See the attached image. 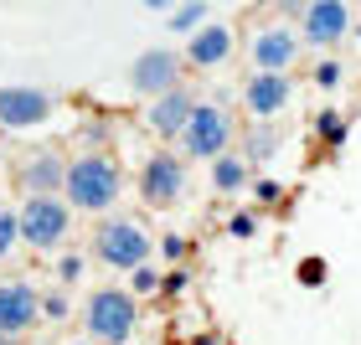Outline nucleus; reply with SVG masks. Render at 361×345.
I'll return each mask as SVG.
<instances>
[{
    "label": "nucleus",
    "mask_w": 361,
    "mask_h": 345,
    "mask_svg": "<svg viewBox=\"0 0 361 345\" xmlns=\"http://www.w3.org/2000/svg\"><path fill=\"white\" fill-rule=\"evenodd\" d=\"M0 345H26L21 335H6V330H0Z\"/></svg>",
    "instance_id": "7c9ffc66"
},
{
    "label": "nucleus",
    "mask_w": 361,
    "mask_h": 345,
    "mask_svg": "<svg viewBox=\"0 0 361 345\" xmlns=\"http://www.w3.org/2000/svg\"><path fill=\"white\" fill-rule=\"evenodd\" d=\"M227 237H258V211H233L227 217Z\"/></svg>",
    "instance_id": "bb28decb"
},
{
    "label": "nucleus",
    "mask_w": 361,
    "mask_h": 345,
    "mask_svg": "<svg viewBox=\"0 0 361 345\" xmlns=\"http://www.w3.org/2000/svg\"><path fill=\"white\" fill-rule=\"evenodd\" d=\"M238 31L227 26V21H207L202 31H191L186 42H180V52H186V68L191 73H217V68H227V62L238 57Z\"/></svg>",
    "instance_id": "2eb2a0df"
},
{
    "label": "nucleus",
    "mask_w": 361,
    "mask_h": 345,
    "mask_svg": "<svg viewBox=\"0 0 361 345\" xmlns=\"http://www.w3.org/2000/svg\"><path fill=\"white\" fill-rule=\"evenodd\" d=\"M294 93H300V77L294 73H253L243 77V88H238V104L248 119H279L289 104H294Z\"/></svg>",
    "instance_id": "4468645a"
},
{
    "label": "nucleus",
    "mask_w": 361,
    "mask_h": 345,
    "mask_svg": "<svg viewBox=\"0 0 361 345\" xmlns=\"http://www.w3.org/2000/svg\"><path fill=\"white\" fill-rule=\"evenodd\" d=\"M62 345H98V340H88V335H73V340H62Z\"/></svg>",
    "instance_id": "2f4dec72"
},
{
    "label": "nucleus",
    "mask_w": 361,
    "mask_h": 345,
    "mask_svg": "<svg viewBox=\"0 0 361 345\" xmlns=\"http://www.w3.org/2000/svg\"><path fill=\"white\" fill-rule=\"evenodd\" d=\"M300 284H305V289H320V284H325V263H320V258H305V263H300Z\"/></svg>",
    "instance_id": "cd10ccee"
},
{
    "label": "nucleus",
    "mask_w": 361,
    "mask_h": 345,
    "mask_svg": "<svg viewBox=\"0 0 361 345\" xmlns=\"http://www.w3.org/2000/svg\"><path fill=\"white\" fill-rule=\"evenodd\" d=\"M47 263H52V268H57V284L62 289H78V278H83L88 273V248H62L57 258H47Z\"/></svg>",
    "instance_id": "412c9836"
},
{
    "label": "nucleus",
    "mask_w": 361,
    "mask_h": 345,
    "mask_svg": "<svg viewBox=\"0 0 361 345\" xmlns=\"http://www.w3.org/2000/svg\"><path fill=\"white\" fill-rule=\"evenodd\" d=\"M176 83H191V68H186V52H180V46H145L124 68V88L135 93L140 104L171 93Z\"/></svg>",
    "instance_id": "6e6552de"
},
{
    "label": "nucleus",
    "mask_w": 361,
    "mask_h": 345,
    "mask_svg": "<svg viewBox=\"0 0 361 345\" xmlns=\"http://www.w3.org/2000/svg\"><path fill=\"white\" fill-rule=\"evenodd\" d=\"M186 268H180V263H176V268H166V294H180V289H186Z\"/></svg>",
    "instance_id": "c85d7f7f"
},
{
    "label": "nucleus",
    "mask_w": 361,
    "mask_h": 345,
    "mask_svg": "<svg viewBox=\"0 0 361 345\" xmlns=\"http://www.w3.org/2000/svg\"><path fill=\"white\" fill-rule=\"evenodd\" d=\"M171 6H180V0H145V11H171Z\"/></svg>",
    "instance_id": "c756f323"
},
{
    "label": "nucleus",
    "mask_w": 361,
    "mask_h": 345,
    "mask_svg": "<svg viewBox=\"0 0 361 345\" xmlns=\"http://www.w3.org/2000/svg\"><path fill=\"white\" fill-rule=\"evenodd\" d=\"M238 150L248 155L253 170L274 165V155L284 150V129H279V119H248V124L238 129Z\"/></svg>",
    "instance_id": "f3484780"
},
{
    "label": "nucleus",
    "mask_w": 361,
    "mask_h": 345,
    "mask_svg": "<svg viewBox=\"0 0 361 345\" xmlns=\"http://www.w3.org/2000/svg\"><path fill=\"white\" fill-rule=\"evenodd\" d=\"M0 330L21 340L42 330V289L21 273H0Z\"/></svg>",
    "instance_id": "ddd939ff"
},
{
    "label": "nucleus",
    "mask_w": 361,
    "mask_h": 345,
    "mask_svg": "<svg viewBox=\"0 0 361 345\" xmlns=\"http://www.w3.org/2000/svg\"><path fill=\"white\" fill-rule=\"evenodd\" d=\"M62 196L73 201L78 217H104V211H119L124 201V160L114 144H73L68 160V186Z\"/></svg>",
    "instance_id": "f257e3e1"
},
{
    "label": "nucleus",
    "mask_w": 361,
    "mask_h": 345,
    "mask_svg": "<svg viewBox=\"0 0 361 345\" xmlns=\"http://www.w3.org/2000/svg\"><path fill=\"white\" fill-rule=\"evenodd\" d=\"M248 191H253V201H258V206H274L279 196H284V186H279L274 175H253V186H248Z\"/></svg>",
    "instance_id": "a878e982"
},
{
    "label": "nucleus",
    "mask_w": 361,
    "mask_h": 345,
    "mask_svg": "<svg viewBox=\"0 0 361 345\" xmlns=\"http://www.w3.org/2000/svg\"><path fill=\"white\" fill-rule=\"evenodd\" d=\"M16 211H21V242H26V253H37V258H57L78 232V211L62 191L16 196Z\"/></svg>",
    "instance_id": "20e7f679"
},
{
    "label": "nucleus",
    "mask_w": 361,
    "mask_h": 345,
    "mask_svg": "<svg viewBox=\"0 0 361 345\" xmlns=\"http://www.w3.org/2000/svg\"><path fill=\"white\" fill-rule=\"evenodd\" d=\"M207 21H212V6H207V0H180V6L166 11V31H171V37H180V42H186L191 31H202Z\"/></svg>",
    "instance_id": "6ab92c4d"
},
{
    "label": "nucleus",
    "mask_w": 361,
    "mask_h": 345,
    "mask_svg": "<svg viewBox=\"0 0 361 345\" xmlns=\"http://www.w3.org/2000/svg\"><path fill=\"white\" fill-rule=\"evenodd\" d=\"M16 253H26V242H21V211H16V201L0 196V268H6Z\"/></svg>",
    "instance_id": "aec40b11"
},
{
    "label": "nucleus",
    "mask_w": 361,
    "mask_h": 345,
    "mask_svg": "<svg viewBox=\"0 0 361 345\" xmlns=\"http://www.w3.org/2000/svg\"><path fill=\"white\" fill-rule=\"evenodd\" d=\"M238 108L227 104V98H202V104L191 108V124L180 129L176 150L191 160V165H212L217 155H227L238 144Z\"/></svg>",
    "instance_id": "423d86ee"
},
{
    "label": "nucleus",
    "mask_w": 361,
    "mask_h": 345,
    "mask_svg": "<svg viewBox=\"0 0 361 345\" xmlns=\"http://www.w3.org/2000/svg\"><path fill=\"white\" fill-rule=\"evenodd\" d=\"M310 124H315V139L331 144V150H341V139H346V129H351V119H346L341 108H320Z\"/></svg>",
    "instance_id": "4be33fe9"
},
{
    "label": "nucleus",
    "mask_w": 361,
    "mask_h": 345,
    "mask_svg": "<svg viewBox=\"0 0 361 345\" xmlns=\"http://www.w3.org/2000/svg\"><path fill=\"white\" fill-rule=\"evenodd\" d=\"M129 289H135L140 299H155V294H166V268H155V258H150L145 268L129 273Z\"/></svg>",
    "instance_id": "b1692460"
},
{
    "label": "nucleus",
    "mask_w": 361,
    "mask_h": 345,
    "mask_svg": "<svg viewBox=\"0 0 361 345\" xmlns=\"http://www.w3.org/2000/svg\"><path fill=\"white\" fill-rule=\"evenodd\" d=\"M351 42H361V21H356V31H351Z\"/></svg>",
    "instance_id": "473e14b6"
},
{
    "label": "nucleus",
    "mask_w": 361,
    "mask_h": 345,
    "mask_svg": "<svg viewBox=\"0 0 361 345\" xmlns=\"http://www.w3.org/2000/svg\"><path fill=\"white\" fill-rule=\"evenodd\" d=\"M351 83V68L341 62L336 52H315V62H310V88L325 93V98H336V93H346Z\"/></svg>",
    "instance_id": "a211bd4d"
},
{
    "label": "nucleus",
    "mask_w": 361,
    "mask_h": 345,
    "mask_svg": "<svg viewBox=\"0 0 361 345\" xmlns=\"http://www.w3.org/2000/svg\"><path fill=\"white\" fill-rule=\"evenodd\" d=\"M243 52H248V68L253 73H300L305 62V37L294 21H264L243 37Z\"/></svg>",
    "instance_id": "1a4fd4ad"
},
{
    "label": "nucleus",
    "mask_w": 361,
    "mask_h": 345,
    "mask_svg": "<svg viewBox=\"0 0 361 345\" xmlns=\"http://www.w3.org/2000/svg\"><path fill=\"white\" fill-rule=\"evenodd\" d=\"M186 253H191V242L180 237V232L155 237V258H160V263H171V268H176V263H186Z\"/></svg>",
    "instance_id": "393cba45"
},
{
    "label": "nucleus",
    "mask_w": 361,
    "mask_h": 345,
    "mask_svg": "<svg viewBox=\"0 0 361 345\" xmlns=\"http://www.w3.org/2000/svg\"><path fill=\"white\" fill-rule=\"evenodd\" d=\"M191 191V160L176 144H150L135 165V196L145 211H171Z\"/></svg>",
    "instance_id": "39448f33"
},
{
    "label": "nucleus",
    "mask_w": 361,
    "mask_h": 345,
    "mask_svg": "<svg viewBox=\"0 0 361 345\" xmlns=\"http://www.w3.org/2000/svg\"><path fill=\"white\" fill-rule=\"evenodd\" d=\"M42 320L47 325H68L73 320V289H62V284H52L42 294Z\"/></svg>",
    "instance_id": "5701e85b"
},
{
    "label": "nucleus",
    "mask_w": 361,
    "mask_h": 345,
    "mask_svg": "<svg viewBox=\"0 0 361 345\" xmlns=\"http://www.w3.org/2000/svg\"><path fill=\"white\" fill-rule=\"evenodd\" d=\"M68 160L73 150L62 139H31L11 155V186L16 196H52L68 186Z\"/></svg>",
    "instance_id": "0eeeda50"
},
{
    "label": "nucleus",
    "mask_w": 361,
    "mask_h": 345,
    "mask_svg": "<svg viewBox=\"0 0 361 345\" xmlns=\"http://www.w3.org/2000/svg\"><path fill=\"white\" fill-rule=\"evenodd\" d=\"M83 248H88V258H93L104 273L129 278L135 268H145V263L155 258V232H150L140 217H129V211H104V217L88 222Z\"/></svg>",
    "instance_id": "f03ea898"
},
{
    "label": "nucleus",
    "mask_w": 361,
    "mask_h": 345,
    "mask_svg": "<svg viewBox=\"0 0 361 345\" xmlns=\"http://www.w3.org/2000/svg\"><path fill=\"white\" fill-rule=\"evenodd\" d=\"M253 165H248V155H243L238 150V144H233V150H227V155H217V160H212V165H207V186H212V196H222V201H233V196H243V191H248L253 186Z\"/></svg>",
    "instance_id": "dca6fc26"
},
{
    "label": "nucleus",
    "mask_w": 361,
    "mask_h": 345,
    "mask_svg": "<svg viewBox=\"0 0 361 345\" xmlns=\"http://www.w3.org/2000/svg\"><path fill=\"white\" fill-rule=\"evenodd\" d=\"M62 98L37 83H0V134H31L57 119Z\"/></svg>",
    "instance_id": "9d476101"
},
{
    "label": "nucleus",
    "mask_w": 361,
    "mask_h": 345,
    "mask_svg": "<svg viewBox=\"0 0 361 345\" xmlns=\"http://www.w3.org/2000/svg\"><path fill=\"white\" fill-rule=\"evenodd\" d=\"M196 104H202V93H196L191 83H176L171 93L150 98V104L140 108L145 134H150L155 144H176V139H180V129L191 124V108H196Z\"/></svg>",
    "instance_id": "f8f14e48"
},
{
    "label": "nucleus",
    "mask_w": 361,
    "mask_h": 345,
    "mask_svg": "<svg viewBox=\"0 0 361 345\" xmlns=\"http://www.w3.org/2000/svg\"><path fill=\"white\" fill-rule=\"evenodd\" d=\"M140 320V294L129 284H93L78 299V330L98 345H135Z\"/></svg>",
    "instance_id": "7ed1b4c3"
},
{
    "label": "nucleus",
    "mask_w": 361,
    "mask_h": 345,
    "mask_svg": "<svg viewBox=\"0 0 361 345\" xmlns=\"http://www.w3.org/2000/svg\"><path fill=\"white\" fill-rule=\"evenodd\" d=\"M294 26H300L310 52H341V46H351L356 11H351V0H310Z\"/></svg>",
    "instance_id": "9b49d317"
}]
</instances>
